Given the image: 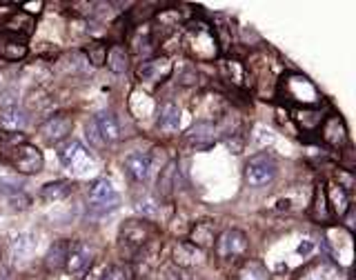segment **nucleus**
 <instances>
[{"mask_svg":"<svg viewBox=\"0 0 356 280\" xmlns=\"http://www.w3.org/2000/svg\"><path fill=\"white\" fill-rule=\"evenodd\" d=\"M43 0H36V3H25V5H20L23 7V12L27 14V16H31V14H40V9H43Z\"/></svg>","mask_w":356,"mask_h":280,"instance_id":"obj_35","label":"nucleus"},{"mask_svg":"<svg viewBox=\"0 0 356 280\" xmlns=\"http://www.w3.org/2000/svg\"><path fill=\"white\" fill-rule=\"evenodd\" d=\"M312 250H314V245H312V243L308 240V243H303V245L299 247V250H296V252H299L301 256H308V254H310Z\"/></svg>","mask_w":356,"mask_h":280,"instance_id":"obj_36","label":"nucleus"},{"mask_svg":"<svg viewBox=\"0 0 356 280\" xmlns=\"http://www.w3.org/2000/svg\"><path fill=\"white\" fill-rule=\"evenodd\" d=\"M87 62H91L94 67H100V64H105V60H107V47L103 45V42H91V45L87 47Z\"/></svg>","mask_w":356,"mask_h":280,"instance_id":"obj_31","label":"nucleus"},{"mask_svg":"<svg viewBox=\"0 0 356 280\" xmlns=\"http://www.w3.org/2000/svg\"><path fill=\"white\" fill-rule=\"evenodd\" d=\"M100 280H134V269L130 265H112L105 269Z\"/></svg>","mask_w":356,"mask_h":280,"instance_id":"obj_30","label":"nucleus"},{"mask_svg":"<svg viewBox=\"0 0 356 280\" xmlns=\"http://www.w3.org/2000/svg\"><path fill=\"white\" fill-rule=\"evenodd\" d=\"M310 216L312 220H317L319 225H328L332 222V211L328 204V193H326V185H317L314 189V198H312V207H310Z\"/></svg>","mask_w":356,"mask_h":280,"instance_id":"obj_19","label":"nucleus"},{"mask_svg":"<svg viewBox=\"0 0 356 280\" xmlns=\"http://www.w3.org/2000/svg\"><path fill=\"white\" fill-rule=\"evenodd\" d=\"M0 191L12 198V196H16V193H23V185L16 182L14 178H0Z\"/></svg>","mask_w":356,"mask_h":280,"instance_id":"obj_33","label":"nucleus"},{"mask_svg":"<svg viewBox=\"0 0 356 280\" xmlns=\"http://www.w3.org/2000/svg\"><path fill=\"white\" fill-rule=\"evenodd\" d=\"M0 160L14 167L18 174H38L45 165L43 152L25 140L23 134H9L0 136Z\"/></svg>","mask_w":356,"mask_h":280,"instance_id":"obj_1","label":"nucleus"},{"mask_svg":"<svg viewBox=\"0 0 356 280\" xmlns=\"http://www.w3.org/2000/svg\"><path fill=\"white\" fill-rule=\"evenodd\" d=\"M281 89L285 91L287 103H296L299 107H319L321 96L317 87L301 73H292V76L281 80Z\"/></svg>","mask_w":356,"mask_h":280,"instance_id":"obj_4","label":"nucleus"},{"mask_svg":"<svg viewBox=\"0 0 356 280\" xmlns=\"http://www.w3.org/2000/svg\"><path fill=\"white\" fill-rule=\"evenodd\" d=\"M159 127L163 132H178L181 127V110L174 103H165L159 112Z\"/></svg>","mask_w":356,"mask_h":280,"instance_id":"obj_22","label":"nucleus"},{"mask_svg":"<svg viewBox=\"0 0 356 280\" xmlns=\"http://www.w3.org/2000/svg\"><path fill=\"white\" fill-rule=\"evenodd\" d=\"M170 73H172V62L165 56L145 60L139 64V69H136V76L141 80H152V82H163L165 78H170Z\"/></svg>","mask_w":356,"mask_h":280,"instance_id":"obj_13","label":"nucleus"},{"mask_svg":"<svg viewBox=\"0 0 356 280\" xmlns=\"http://www.w3.org/2000/svg\"><path fill=\"white\" fill-rule=\"evenodd\" d=\"M71 182L69 180H54V182H47V185L40 189V196L47 202H54V200H62L67 198L71 193Z\"/></svg>","mask_w":356,"mask_h":280,"instance_id":"obj_24","label":"nucleus"},{"mask_svg":"<svg viewBox=\"0 0 356 280\" xmlns=\"http://www.w3.org/2000/svg\"><path fill=\"white\" fill-rule=\"evenodd\" d=\"M174 261L183 267H192L201 261V250H196L192 243H181L174 252Z\"/></svg>","mask_w":356,"mask_h":280,"instance_id":"obj_26","label":"nucleus"},{"mask_svg":"<svg viewBox=\"0 0 356 280\" xmlns=\"http://www.w3.org/2000/svg\"><path fill=\"white\" fill-rule=\"evenodd\" d=\"M334 276H337V269H334L332 265H317V267H312L310 272L303 274L299 280H334Z\"/></svg>","mask_w":356,"mask_h":280,"instance_id":"obj_29","label":"nucleus"},{"mask_svg":"<svg viewBox=\"0 0 356 280\" xmlns=\"http://www.w3.org/2000/svg\"><path fill=\"white\" fill-rule=\"evenodd\" d=\"M94 265V250L87 245V243H74L69 245V254H67V263H65V269L71 274V276H80L89 272Z\"/></svg>","mask_w":356,"mask_h":280,"instance_id":"obj_10","label":"nucleus"},{"mask_svg":"<svg viewBox=\"0 0 356 280\" xmlns=\"http://www.w3.org/2000/svg\"><path fill=\"white\" fill-rule=\"evenodd\" d=\"M125 169L132 180L136 182H145L152 174V154L148 152H134L125 158Z\"/></svg>","mask_w":356,"mask_h":280,"instance_id":"obj_15","label":"nucleus"},{"mask_svg":"<svg viewBox=\"0 0 356 280\" xmlns=\"http://www.w3.org/2000/svg\"><path fill=\"white\" fill-rule=\"evenodd\" d=\"M36 247V240L31 234H18L16 238L12 240V245H9V250H12V256L16 258V261H20V258H27L31 252H34Z\"/></svg>","mask_w":356,"mask_h":280,"instance_id":"obj_27","label":"nucleus"},{"mask_svg":"<svg viewBox=\"0 0 356 280\" xmlns=\"http://www.w3.org/2000/svg\"><path fill=\"white\" fill-rule=\"evenodd\" d=\"M85 280H96V278H94V276H87V278H85Z\"/></svg>","mask_w":356,"mask_h":280,"instance_id":"obj_37","label":"nucleus"},{"mask_svg":"<svg viewBox=\"0 0 356 280\" xmlns=\"http://www.w3.org/2000/svg\"><path fill=\"white\" fill-rule=\"evenodd\" d=\"M0 123H3L5 132H9V134L20 132V129H25V125H27V112L18 103L9 100L0 107Z\"/></svg>","mask_w":356,"mask_h":280,"instance_id":"obj_14","label":"nucleus"},{"mask_svg":"<svg viewBox=\"0 0 356 280\" xmlns=\"http://www.w3.org/2000/svg\"><path fill=\"white\" fill-rule=\"evenodd\" d=\"M94 125L98 129V136L103 143H116L118 136H121V125H118V118L114 116L112 112L103 110L94 116Z\"/></svg>","mask_w":356,"mask_h":280,"instance_id":"obj_16","label":"nucleus"},{"mask_svg":"<svg viewBox=\"0 0 356 280\" xmlns=\"http://www.w3.org/2000/svg\"><path fill=\"white\" fill-rule=\"evenodd\" d=\"M326 193H328V204H330V211L332 216H339L343 218L345 213L350 211L352 202H350V191L345 189L341 182H334V185L326 187Z\"/></svg>","mask_w":356,"mask_h":280,"instance_id":"obj_17","label":"nucleus"},{"mask_svg":"<svg viewBox=\"0 0 356 280\" xmlns=\"http://www.w3.org/2000/svg\"><path fill=\"white\" fill-rule=\"evenodd\" d=\"M107 67L114 71V73H125L130 69V53H127V49L125 47H121V45H114L112 49H109V53H107Z\"/></svg>","mask_w":356,"mask_h":280,"instance_id":"obj_25","label":"nucleus"},{"mask_svg":"<svg viewBox=\"0 0 356 280\" xmlns=\"http://www.w3.org/2000/svg\"><path fill=\"white\" fill-rule=\"evenodd\" d=\"M154 227L148 220H127L121 227V247L127 254H139L152 240Z\"/></svg>","mask_w":356,"mask_h":280,"instance_id":"obj_7","label":"nucleus"},{"mask_svg":"<svg viewBox=\"0 0 356 280\" xmlns=\"http://www.w3.org/2000/svg\"><path fill=\"white\" fill-rule=\"evenodd\" d=\"M136 209H139V213H143V216L156 218L159 216V200L154 196H143L141 200H136Z\"/></svg>","mask_w":356,"mask_h":280,"instance_id":"obj_32","label":"nucleus"},{"mask_svg":"<svg viewBox=\"0 0 356 280\" xmlns=\"http://www.w3.org/2000/svg\"><path fill=\"white\" fill-rule=\"evenodd\" d=\"M214 240H216V227L212 220L196 222L190 231V243L196 250H209V247H214Z\"/></svg>","mask_w":356,"mask_h":280,"instance_id":"obj_20","label":"nucleus"},{"mask_svg":"<svg viewBox=\"0 0 356 280\" xmlns=\"http://www.w3.org/2000/svg\"><path fill=\"white\" fill-rule=\"evenodd\" d=\"M187 40H190L192 51L196 58H214L218 53V38H216V29H212L207 23H187Z\"/></svg>","mask_w":356,"mask_h":280,"instance_id":"obj_5","label":"nucleus"},{"mask_svg":"<svg viewBox=\"0 0 356 280\" xmlns=\"http://www.w3.org/2000/svg\"><path fill=\"white\" fill-rule=\"evenodd\" d=\"M247 247H249V240L240 229H225L218 234L214 240L216 256L223 258V261H234V258L245 256Z\"/></svg>","mask_w":356,"mask_h":280,"instance_id":"obj_8","label":"nucleus"},{"mask_svg":"<svg viewBox=\"0 0 356 280\" xmlns=\"http://www.w3.org/2000/svg\"><path fill=\"white\" fill-rule=\"evenodd\" d=\"M27 40L18 34H9V31L0 29V58L9 62H18L27 56Z\"/></svg>","mask_w":356,"mask_h":280,"instance_id":"obj_12","label":"nucleus"},{"mask_svg":"<svg viewBox=\"0 0 356 280\" xmlns=\"http://www.w3.org/2000/svg\"><path fill=\"white\" fill-rule=\"evenodd\" d=\"M60 163L78 178H87L89 174H94V169H96L94 158L78 140H69V143L60 147Z\"/></svg>","mask_w":356,"mask_h":280,"instance_id":"obj_6","label":"nucleus"},{"mask_svg":"<svg viewBox=\"0 0 356 280\" xmlns=\"http://www.w3.org/2000/svg\"><path fill=\"white\" fill-rule=\"evenodd\" d=\"M234 280H269V272L260 261H245L238 267Z\"/></svg>","mask_w":356,"mask_h":280,"instance_id":"obj_23","label":"nucleus"},{"mask_svg":"<svg viewBox=\"0 0 356 280\" xmlns=\"http://www.w3.org/2000/svg\"><path fill=\"white\" fill-rule=\"evenodd\" d=\"M187 140L194 145V149H209L216 143V127L209 121H198L190 132H187Z\"/></svg>","mask_w":356,"mask_h":280,"instance_id":"obj_18","label":"nucleus"},{"mask_svg":"<svg viewBox=\"0 0 356 280\" xmlns=\"http://www.w3.org/2000/svg\"><path fill=\"white\" fill-rule=\"evenodd\" d=\"M276 174H278V165L267 152L252 156L245 165V182L254 189H263L272 185Z\"/></svg>","mask_w":356,"mask_h":280,"instance_id":"obj_3","label":"nucleus"},{"mask_svg":"<svg viewBox=\"0 0 356 280\" xmlns=\"http://www.w3.org/2000/svg\"><path fill=\"white\" fill-rule=\"evenodd\" d=\"M174 187H176V163H170L159 176V191L163 196H170Z\"/></svg>","mask_w":356,"mask_h":280,"instance_id":"obj_28","label":"nucleus"},{"mask_svg":"<svg viewBox=\"0 0 356 280\" xmlns=\"http://www.w3.org/2000/svg\"><path fill=\"white\" fill-rule=\"evenodd\" d=\"M121 204V196L114 189V185L107 178H100L89 189V204H87V216L89 218H103L107 213L116 211Z\"/></svg>","mask_w":356,"mask_h":280,"instance_id":"obj_2","label":"nucleus"},{"mask_svg":"<svg viewBox=\"0 0 356 280\" xmlns=\"http://www.w3.org/2000/svg\"><path fill=\"white\" fill-rule=\"evenodd\" d=\"M321 138L326 140L330 147H343L350 143L348 127L339 114H330L328 118H323L321 123Z\"/></svg>","mask_w":356,"mask_h":280,"instance_id":"obj_11","label":"nucleus"},{"mask_svg":"<svg viewBox=\"0 0 356 280\" xmlns=\"http://www.w3.org/2000/svg\"><path fill=\"white\" fill-rule=\"evenodd\" d=\"M71 129H74V121L67 114H54L40 125V134H43V138L49 145H58L60 140L69 138Z\"/></svg>","mask_w":356,"mask_h":280,"instance_id":"obj_9","label":"nucleus"},{"mask_svg":"<svg viewBox=\"0 0 356 280\" xmlns=\"http://www.w3.org/2000/svg\"><path fill=\"white\" fill-rule=\"evenodd\" d=\"M85 129H87V138L91 140L94 145H96V147H103L105 145L103 140H100V136H98V129H96V125H94V121H89Z\"/></svg>","mask_w":356,"mask_h":280,"instance_id":"obj_34","label":"nucleus"},{"mask_svg":"<svg viewBox=\"0 0 356 280\" xmlns=\"http://www.w3.org/2000/svg\"><path fill=\"white\" fill-rule=\"evenodd\" d=\"M69 245H71L69 240H56V243L49 245L47 256H45V267L49 269V272H60V269H65Z\"/></svg>","mask_w":356,"mask_h":280,"instance_id":"obj_21","label":"nucleus"}]
</instances>
